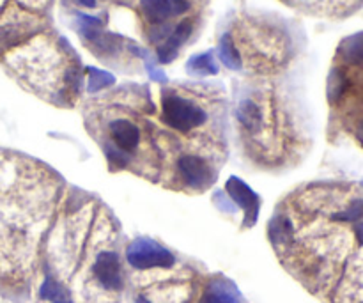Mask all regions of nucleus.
Masks as SVG:
<instances>
[{
  "label": "nucleus",
  "instance_id": "nucleus-1",
  "mask_svg": "<svg viewBox=\"0 0 363 303\" xmlns=\"http://www.w3.org/2000/svg\"><path fill=\"white\" fill-rule=\"evenodd\" d=\"M268 238L321 303H363V185L307 183L279 202Z\"/></svg>",
  "mask_w": 363,
  "mask_h": 303
},
{
  "label": "nucleus",
  "instance_id": "nucleus-2",
  "mask_svg": "<svg viewBox=\"0 0 363 303\" xmlns=\"http://www.w3.org/2000/svg\"><path fill=\"white\" fill-rule=\"evenodd\" d=\"M66 197V183L56 169L0 151V284L16 291L37 289Z\"/></svg>",
  "mask_w": 363,
  "mask_h": 303
},
{
  "label": "nucleus",
  "instance_id": "nucleus-3",
  "mask_svg": "<svg viewBox=\"0 0 363 303\" xmlns=\"http://www.w3.org/2000/svg\"><path fill=\"white\" fill-rule=\"evenodd\" d=\"M236 126L243 155L262 170H284L303 158L307 138L289 115L272 103L243 98L236 107Z\"/></svg>",
  "mask_w": 363,
  "mask_h": 303
},
{
  "label": "nucleus",
  "instance_id": "nucleus-4",
  "mask_svg": "<svg viewBox=\"0 0 363 303\" xmlns=\"http://www.w3.org/2000/svg\"><path fill=\"white\" fill-rule=\"evenodd\" d=\"M225 190H227L229 195L232 197L236 204L245 211V224L243 226L250 227L255 224L257 214H259V207H261V200L241 179L238 178H231L225 185Z\"/></svg>",
  "mask_w": 363,
  "mask_h": 303
},
{
  "label": "nucleus",
  "instance_id": "nucleus-5",
  "mask_svg": "<svg viewBox=\"0 0 363 303\" xmlns=\"http://www.w3.org/2000/svg\"><path fill=\"white\" fill-rule=\"evenodd\" d=\"M191 30H193V23H191L190 20H184V22H181L179 25L174 27V30H172V34H170L169 39H167L163 45H160V49H158L160 63L169 64L176 59L177 52H179L181 46H183L184 43L188 41Z\"/></svg>",
  "mask_w": 363,
  "mask_h": 303
},
{
  "label": "nucleus",
  "instance_id": "nucleus-6",
  "mask_svg": "<svg viewBox=\"0 0 363 303\" xmlns=\"http://www.w3.org/2000/svg\"><path fill=\"white\" fill-rule=\"evenodd\" d=\"M140 11L153 27L163 25L174 16L172 0H140Z\"/></svg>",
  "mask_w": 363,
  "mask_h": 303
},
{
  "label": "nucleus",
  "instance_id": "nucleus-7",
  "mask_svg": "<svg viewBox=\"0 0 363 303\" xmlns=\"http://www.w3.org/2000/svg\"><path fill=\"white\" fill-rule=\"evenodd\" d=\"M338 56L351 66L363 64V32L345 37L338 46Z\"/></svg>",
  "mask_w": 363,
  "mask_h": 303
},
{
  "label": "nucleus",
  "instance_id": "nucleus-8",
  "mask_svg": "<svg viewBox=\"0 0 363 303\" xmlns=\"http://www.w3.org/2000/svg\"><path fill=\"white\" fill-rule=\"evenodd\" d=\"M348 75L342 67H333L328 77V101L330 105H337L342 100L344 93L348 91Z\"/></svg>",
  "mask_w": 363,
  "mask_h": 303
},
{
  "label": "nucleus",
  "instance_id": "nucleus-9",
  "mask_svg": "<svg viewBox=\"0 0 363 303\" xmlns=\"http://www.w3.org/2000/svg\"><path fill=\"white\" fill-rule=\"evenodd\" d=\"M218 56H220V60L229 70H239L241 67V57H239L238 49H236L232 34H224V37L220 39V46H218Z\"/></svg>",
  "mask_w": 363,
  "mask_h": 303
},
{
  "label": "nucleus",
  "instance_id": "nucleus-10",
  "mask_svg": "<svg viewBox=\"0 0 363 303\" xmlns=\"http://www.w3.org/2000/svg\"><path fill=\"white\" fill-rule=\"evenodd\" d=\"M188 73L198 75V77H205V75H217L218 73V64L215 63L213 53H200L197 57H191L190 63L186 66Z\"/></svg>",
  "mask_w": 363,
  "mask_h": 303
},
{
  "label": "nucleus",
  "instance_id": "nucleus-11",
  "mask_svg": "<svg viewBox=\"0 0 363 303\" xmlns=\"http://www.w3.org/2000/svg\"><path fill=\"white\" fill-rule=\"evenodd\" d=\"M89 91L91 93H96V91H101L105 89V87H108V85L114 84V77H112L110 73H107V71H99V70H89Z\"/></svg>",
  "mask_w": 363,
  "mask_h": 303
},
{
  "label": "nucleus",
  "instance_id": "nucleus-12",
  "mask_svg": "<svg viewBox=\"0 0 363 303\" xmlns=\"http://www.w3.org/2000/svg\"><path fill=\"white\" fill-rule=\"evenodd\" d=\"M355 137H356V141H358L359 144L363 146V117L359 119L358 122H356V126H355Z\"/></svg>",
  "mask_w": 363,
  "mask_h": 303
},
{
  "label": "nucleus",
  "instance_id": "nucleus-13",
  "mask_svg": "<svg viewBox=\"0 0 363 303\" xmlns=\"http://www.w3.org/2000/svg\"><path fill=\"white\" fill-rule=\"evenodd\" d=\"M77 2L85 8H96V0H77Z\"/></svg>",
  "mask_w": 363,
  "mask_h": 303
},
{
  "label": "nucleus",
  "instance_id": "nucleus-14",
  "mask_svg": "<svg viewBox=\"0 0 363 303\" xmlns=\"http://www.w3.org/2000/svg\"><path fill=\"white\" fill-rule=\"evenodd\" d=\"M37 303H39V302H37Z\"/></svg>",
  "mask_w": 363,
  "mask_h": 303
}]
</instances>
